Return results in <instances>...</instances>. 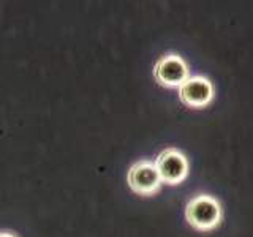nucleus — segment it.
Segmentation results:
<instances>
[{
	"instance_id": "f257e3e1",
	"label": "nucleus",
	"mask_w": 253,
	"mask_h": 237,
	"mask_svg": "<svg viewBox=\"0 0 253 237\" xmlns=\"http://www.w3.org/2000/svg\"><path fill=\"white\" fill-rule=\"evenodd\" d=\"M185 218L195 229L209 231L221 220V207L215 198L209 195H198L188 201L185 207Z\"/></svg>"
},
{
	"instance_id": "f03ea898",
	"label": "nucleus",
	"mask_w": 253,
	"mask_h": 237,
	"mask_svg": "<svg viewBox=\"0 0 253 237\" xmlns=\"http://www.w3.org/2000/svg\"><path fill=\"white\" fill-rule=\"evenodd\" d=\"M157 171L160 174V179L165 184L177 185L187 177L188 174V163L185 155L177 149H166L158 155Z\"/></svg>"
},
{
	"instance_id": "7ed1b4c3",
	"label": "nucleus",
	"mask_w": 253,
	"mask_h": 237,
	"mask_svg": "<svg viewBox=\"0 0 253 237\" xmlns=\"http://www.w3.org/2000/svg\"><path fill=\"white\" fill-rule=\"evenodd\" d=\"M126 180H128V185L134 193L144 196L154 195L163 184L155 163L147 160L134 163L128 171Z\"/></svg>"
},
{
	"instance_id": "20e7f679",
	"label": "nucleus",
	"mask_w": 253,
	"mask_h": 237,
	"mask_svg": "<svg viewBox=\"0 0 253 237\" xmlns=\"http://www.w3.org/2000/svg\"><path fill=\"white\" fill-rule=\"evenodd\" d=\"M154 76L165 87H180L188 79L187 63L176 54L165 55L157 62Z\"/></svg>"
},
{
	"instance_id": "39448f33",
	"label": "nucleus",
	"mask_w": 253,
	"mask_h": 237,
	"mask_svg": "<svg viewBox=\"0 0 253 237\" xmlns=\"http://www.w3.org/2000/svg\"><path fill=\"white\" fill-rule=\"evenodd\" d=\"M179 97L190 108H204L213 98V87L209 79L203 76L188 78L179 87Z\"/></svg>"
},
{
	"instance_id": "423d86ee",
	"label": "nucleus",
	"mask_w": 253,
	"mask_h": 237,
	"mask_svg": "<svg viewBox=\"0 0 253 237\" xmlns=\"http://www.w3.org/2000/svg\"><path fill=\"white\" fill-rule=\"evenodd\" d=\"M0 237H14V236L8 234V233H0Z\"/></svg>"
}]
</instances>
